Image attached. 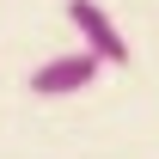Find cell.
Here are the masks:
<instances>
[{"label": "cell", "instance_id": "cell-1", "mask_svg": "<svg viewBox=\"0 0 159 159\" xmlns=\"http://www.w3.org/2000/svg\"><path fill=\"white\" fill-rule=\"evenodd\" d=\"M67 25L80 31V49L98 55L104 67H129V37L116 31V19L104 12L98 0H67Z\"/></svg>", "mask_w": 159, "mask_h": 159}, {"label": "cell", "instance_id": "cell-2", "mask_svg": "<svg viewBox=\"0 0 159 159\" xmlns=\"http://www.w3.org/2000/svg\"><path fill=\"white\" fill-rule=\"evenodd\" d=\"M98 74H104L98 55L67 49V55H49L43 67H31V92H37V98H74V92H86Z\"/></svg>", "mask_w": 159, "mask_h": 159}]
</instances>
